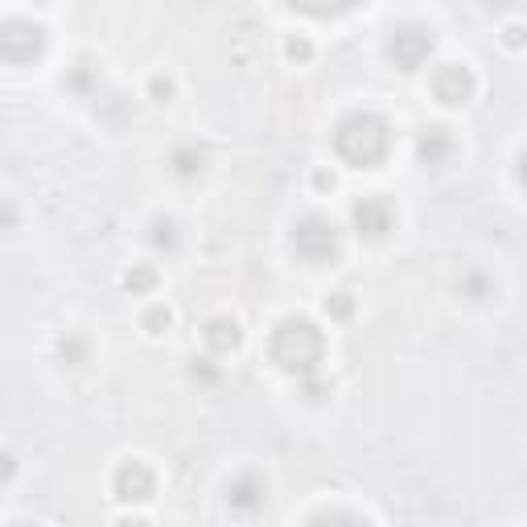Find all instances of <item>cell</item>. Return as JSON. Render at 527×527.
<instances>
[{
	"label": "cell",
	"instance_id": "cell-19",
	"mask_svg": "<svg viewBox=\"0 0 527 527\" xmlns=\"http://www.w3.org/2000/svg\"><path fill=\"white\" fill-rule=\"evenodd\" d=\"M285 54H289L293 62H309V58H313V46H309L305 38H289V42H285Z\"/></svg>",
	"mask_w": 527,
	"mask_h": 527
},
{
	"label": "cell",
	"instance_id": "cell-3",
	"mask_svg": "<svg viewBox=\"0 0 527 527\" xmlns=\"http://www.w3.org/2000/svg\"><path fill=\"white\" fill-rule=\"evenodd\" d=\"M293 248H297V256H301L305 264H330V260L338 256V248H342V235H338V227H334L330 219L305 215V219L293 227Z\"/></svg>",
	"mask_w": 527,
	"mask_h": 527
},
{
	"label": "cell",
	"instance_id": "cell-17",
	"mask_svg": "<svg viewBox=\"0 0 527 527\" xmlns=\"http://www.w3.org/2000/svg\"><path fill=\"white\" fill-rule=\"evenodd\" d=\"M169 326H173V313H169L165 305H153V309L145 313V330H149L153 338H157V334H165Z\"/></svg>",
	"mask_w": 527,
	"mask_h": 527
},
{
	"label": "cell",
	"instance_id": "cell-8",
	"mask_svg": "<svg viewBox=\"0 0 527 527\" xmlns=\"http://www.w3.org/2000/svg\"><path fill=\"white\" fill-rule=\"evenodd\" d=\"M396 227V210L383 194H371L363 202H355V231L363 239H388Z\"/></svg>",
	"mask_w": 527,
	"mask_h": 527
},
{
	"label": "cell",
	"instance_id": "cell-14",
	"mask_svg": "<svg viewBox=\"0 0 527 527\" xmlns=\"http://www.w3.org/2000/svg\"><path fill=\"white\" fill-rule=\"evenodd\" d=\"M149 239H153V248L173 252V248H178V223H173V219H153Z\"/></svg>",
	"mask_w": 527,
	"mask_h": 527
},
{
	"label": "cell",
	"instance_id": "cell-13",
	"mask_svg": "<svg viewBox=\"0 0 527 527\" xmlns=\"http://www.w3.org/2000/svg\"><path fill=\"white\" fill-rule=\"evenodd\" d=\"M173 173L178 178H194V173H202L206 169V149H198V145H182V149H173Z\"/></svg>",
	"mask_w": 527,
	"mask_h": 527
},
{
	"label": "cell",
	"instance_id": "cell-11",
	"mask_svg": "<svg viewBox=\"0 0 527 527\" xmlns=\"http://www.w3.org/2000/svg\"><path fill=\"white\" fill-rule=\"evenodd\" d=\"M202 334H206V346L215 350V355H231V350H239V342H243V330L235 318H210Z\"/></svg>",
	"mask_w": 527,
	"mask_h": 527
},
{
	"label": "cell",
	"instance_id": "cell-15",
	"mask_svg": "<svg viewBox=\"0 0 527 527\" xmlns=\"http://www.w3.org/2000/svg\"><path fill=\"white\" fill-rule=\"evenodd\" d=\"M124 285H128V293H153V289H157V272H153L149 264H136V268L124 276Z\"/></svg>",
	"mask_w": 527,
	"mask_h": 527
},
{
	"label": "cell",
	"instance_id": "cell-12",
	"mask_svg": "<svg viewBox=\"0 0 527 527\" xmlns=\"http://www.w3.org/2000/svg\"><path fill=\"white\" fill-rule=\"evenodd\" d=\"M297 13H309V17H342L359 5V0H289Z\"/></svg>",
	"mask_w": 527,
	"mask_h": 527
},
{
	"label": "cell",
	"instance_id": "cell-25",
	"mask_svg": "<svg viewBox=\"0 0 527 527\" xmlns=\"http://www.w3.org/2000/svg\"><path fill=\"white\" fill-rule=\"evenodd\" d=\"M466 289L474 293V301H482V297H486V280H482V276H470V280H466Z\"/></svg>",
	"mask_w": 527,
	"mask_h": 527
},
{
	"label": "cell",
	"instance_id": "cell-10",
	"mask_svg": "<svg viewBox=\"0 0 527 527\" xmlns=\"http://www.w3.org/2000/svg\"><path fill=\"white\" fill-rule=\"evenodd\" d=\"M453 157V136L445 132V128H425L420 132V140H416V161L425 165V169H441L445 161Z\"/></svg>",
	"mask_w": 527,
	"mask_h": 527
},
{
	"label": "cell",
	"instance_id": "cell-27",
	"mask_svg": "<svg viewBox=\"0 0 527 527\" xmlns=\"http://www.w3.org/2000/svg\"><path fill=\"white\" fill-rule=\"evenodd\" d=\"M519 182H523V190H527V153H519Z\"/></svg>",
	"mask_w": 527,
	"mask_h": 527
},
{
	"label": "cell",
	"instance_id": "cell-7",
	"mask_svg": "<svg viewBox=\"0 0 527 527\" xmlns=\"http://www.w3.org/2000/svg\"><path fill=\"white\" fill-rule=\"evenodd\" d=\"M112 490H116V499L120 503H149L157 495V478L145 462H124L116 474H112Z\"/></svg>",
	"mask_w": 527,
	"mask_h": 527
},
{
	"label": "cell",
	"instance_id": "cell-4",
	"mask_svg": "<svg viewBox=\"0 0 527 527\" xmlns=\"http://www.w3.org/2000/svg\"><path fill=\"white\" fill-rule=\"evenodd\" d=\"M46 54V29L25 17H9L0 25V58L9 66H29L33 58Z\"/></svg>",
	"mask_w": 527,
	"mask_h": 527
},
{
	"label": "cell",
	"instance_id": "cell-24",
	"mask_svg": "<svg viewBox=\"0 0 527 527\" xmlns=\"http://www.w3.org/2000/svg\"><path fill=\"white\" fill-rule=\"evenodd\" d=\"M326 396V388H322V383H313V379H305V400H313V404H318Z\"/></svg>",
	"mask_w": 527,
	"mask_h": 527
},
{
	"label": "cell",
	"instance_id": "cell-2",
	"mask_svg": "<svg viewBox=\"0 0 527 527\" xmlns=\"http://www.w3.org/2000/svg\"><path fill=\"white\" fill-rule=\"evenodd\" d=\"M334 149L346 165L355 169H375L392 153V124L375 112H350L334 128Z\"/></svg>",
	"mask_w": 527,
	"mask_h": 527
},
{
	"label": "cell",
	"instance_id": "cell-26",
	"mask_svg": "<svg viewBox=\"0 0 527 527\" xmlns=\"http://www.w3.org/2000/svg\"><path fill=\"white\" fill-rule=\"evenodd\" d=\"M313 186H318V190H334V178H330V173H318V178H313Z\"/></svg>",
	"mask_w": 527,
	"mask_h": 527
},
{
	"label": "cell",
	"instance_id": "cell-1",
	"mask_svg": "<svg viewBox=\"0 0 527 527\" xmlns=\"http://www.w3.org/2000/svg\"><path fill=\"white\" fill-rule=\"evenodd\" d=\"M326 355V338L309 318H285L268 338V359L297 379H313Z\"/></svg>",
	"mask_w": 527,
	"mask_h": 527
},
{
	"label": "cell",
	"instance_id": "cell-21",
	"mask_svg": "<svg viewBox=\"0 0 527 527\" xmlns=\"http://www.w3.org/2000/svg\"><path fill=\"white\" fill-rule=\"evenodd\" d=\"M83 355H87V350H83V342H79V338H62V359H70V367H79V363H83Z\"/></svg>",
	"mask_w": 527,
	"mask_h": 527
},
{
	"label": "cell",
	"instance_id": "cell-22",
	"mask_svg": "<svg viewBox=\"0 0 527 527\" xmlns=\"http://www.w3.org/2000/svg\"><path fill=\"white\" fill-rule=\"evenodd\" d=\"M190 375H194V379H202V383H219V371L210 367L206 359H194V363H190Z\"/></svg>",
	"mask_w": 527,
	"mask_h": 527
},
{
	"label": "cell",
	"instance_id": "cell-6",
	"mask_svg": "<svg viewBox=\"0 0 527 527\" xmlns=\"http://www.w3.org/2000/svg\"><path fill=\"white\" fill-rule=\"evenodd\" d=\"M478 91V79L474 70L462 66V62H445L437 75H433V95L445 103V108H462V103H470Z\"/></svg>",
	"mask_w": 527,
	"mask_h": 527
},
{
	"label": "cell",
	"instance_id": "cell-18",
	"mask_svg": "<svg viewBox=\"0 0 527 527\" xmlns=\"http://www.w3.org/2000/svg\"><path fill=\"white\" fill-rule=\"evenodd\" d=\"M309 523H363L359 511H313Z\"/></svg>",
	"mask_w": 527,
	"mask_h": 527
},
{
	"label": "cell",
	"instance_id": "cell-23",
	"mask_svg": "<svg viewBox=\"0 0 527 527\" xmlns=\"http://www.w3.org/2000/svg\"><path fill=\"white\" fill-rule=\"evenodd\" d=\"M503 42H507L511 50H523V46H527V29H523V25H507V29H503Z\"/></svg>",
	"mask_w": 527,
	"mask_h": 527
},
{
	"label": "cell",
	"instance_id": "cell-5",
	"mask_svg": "<svg viewBox=\"0 0 527 527\" xmlns=\"http://www.w3.org/2000/svg\"><path fill=\"white\" fill-rule=\"evenodd\" d=\"M433 50H437V38H433L429 25H400L388 38V58L400 70H420L433 58Z\"/></svg>",
	"mask_w": 527,
	"mask_h": 527
},
{
	"label": "cell",
	"instance_id": "cell-9",
	"mask_svg": "<svg viewBox=\"0 0 527 527\" xmlns=\"http://www.w3.org/2000/svg\"><path fill=\"white\" fill-rule=\"evenodd\" d=\"M227 503L235 507V511H243V515H252V511H260L264 503H268V482L260 478V474H239V478H231V486H227Z\"/></svg>",
	"mask_w": 527,
	"mask_h": 527
},
{
	"label": "cell",
	"instance_id": "cell-20",
	"mask_svg": "<svg viewBox=\"0 0 527 527\" xmlns=\"http://www.w3.org/2000/svg\"><path fill=\"white\" fill-rule=\"evenodd\" d=\"M149 95H153L157 103H169V99H173V79H165V75H153V83H149Z\"/></svg>",
	"mask_w": 527,
	"mask_h": 527
},
{
	"label": "cell",
	"instance_id": "cell-16",
	"mask_svg": "<svg viewBox=\"0 0 527 527\" xmlns=\"http://www.w3.org/2000/svg\"><path fill=\"white\" fill-rule=\"evenodd\" d=\"M326 313L334 322H346L350 313H355V297H350V293H330L326 297Z\"/></svg>",
	"mask_w": 527,
	"mask_h": 527
}]
</instances>
